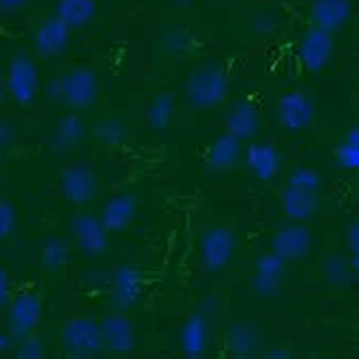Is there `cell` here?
<instances>
[{"mask_svg": "<svg viewBox=\"0 0 359 359\" xmlns=\"http://www.w3.org/2000/svg\"><path fill=\"white\" fill-rule=\"evenodd\" d=\"M60 344L72 357H93L97 355L102 344L100 323L93 316H74L60 327Z\"/></svg>", "mask_w": 359, "mask_h": 359, "instance_id": "obj_4", "label": "cell"}, {"mask_svg": "<svg viewBox=\"0 0 359 359\" xmlns=\"http://www.w3.org/2000/svg\"><path fill=\"white\" fill-rule=\"evenodd\" d=\"M46 90L52 102H65L74 110H84L90 108L97 95H100V80H97V74L93 69L78 67L69 74L54 76L48 82Z\"/></svg>", "mask_w": 359, "mask_h": 359, "instance_id": "obj_1", "label": "cell"}, {"mask_svg": "<svg viewBox=\"0 0 359 359\" xmlns=\"http://www.w3.org/2000/svg\"><path fill=\"white\" fill-rule=\"evenodd\" d=\"M60 191L72 205H88L100 194V179L86 164H72L58 175Z\"/></svg>", "mask_w": 359, "mask_h": 359, "instance_id": "obj_7", "label": "cell"}, {"mask_svg": "<svg viewBox=\"0 0 359 359\" xmlns=\"http://www.w3.org/2000/svg\"><path fill=\"white\" fill-rule=\"evenodd\" d=\"M226 344H228V351H231L235 357H254L258 353V346H260V334L254 325H248V323H239V325H233L231 330L226 334Z\"/></svg>", "mask_w": 359, "mask_h": 359, "instance_id": "obj_24", "label": "cell"}, {"mask_svg": "<svg viewBox=\"0 0 359 359\" xmlns=\"http://www.w3.org/2000/svg\"><path fill=\"white\" fill-rule=\"evenodd\" d=\"M282 211L292 222H306L310 219L318 209V196L314 191H304L297 187H286L282 191Z\"/></svg>", "mask_w": 359, "mask_h": 359, "instance_id": "obj_21", "label": "cell"}, {"mask_svg": "<svg viewBox=\"0 0 359 359\" xmlns=\"http://www.w3.org/2000/svg\"><path fill=\"white\" fill-rule=\"evenodd\" d=\"M288 185L290 187H297V189H304V191H314L316 194L323 187V177L314 168L299 166V168H295V170L290 172Z\"/></svg>", "mask_w": 359, "mask_h": 359, "instance_id": "obj_31", "label": "cell"}, {"mask_svg": "<svg viewBox=\"0 0 359 359\" xmlns=\"http://www.w3.org/2000/svg\"><path fill=\"white\" fill-rule=\"evenodd\" d=\"M273 28H276V20L267 13L254 20V30L260 32V35H269V32H273Z\"/></svg>", "mask_w": 359, "mask_h": 359, "instance_id": "obj_39", "label": "cell"}, {"mask_svg": "<svg viewBox=\"0 0 359 359\" xmlns=\"http://www.w3.org/2000/svg\"><path fill=\"white\" fill-rule=\"evenodd\" d=\"M284 278L286 276H273V273H260V271H254V276L250 278V286H252V292L260 299H269V297H276L278 292L282 290L284 286Z\"/></svg>", "mask_w": 359, "mask_h": 359, "instance_id": "obj_30", "label": "cell"}, {"mask_svg": "<svg viewBox=\"0 0 359 359\" xmlns=\"http://www.w3.org/2000/svg\"><path fill=\"white\" fill-rule=\"evenodd\" d=\"M209 344V325L203 314H191L179 332V346L185 357L198 359L207 353Z\"/></svg>", "mask_w": 359, "mask_h": 359, "instance_id": "obj_20", "label": "cell"}, {"mask_svg": "<svg viewBox=\"0 0 359 359\" xmlns=\"http://www.w3.org/2000/svg\"><path fill=\"white\" fill-rule=\"evenodd\" d=\"M138 215V205L132 194H118L106 203L100 219L106 226L108 233H121L127 231L129 226L136 222Z\"/></svg>", "mask_w": 359, "mask_h": 359, "instance_id": "obj_18", "label": "cell"}, {"mask_svg": "<svg viewBox=\"0 0 359 359\" xmlns=\"http://www.w3.org/2000/svg\"><path fill=\"white\" fill-rule=\"evenodd\" d=\"M76 248L86 256H102L108 252V231L102 219L90 211L76 213L69 224Z\"/></svg>", "mask_w": 359, "mask_h": 359, "instance_id": "obj_8", "label": "cell"}, {"mask_svg": "<svg viewBox=\"0 0 359 359\" xmlns=\"http://www.w3.org/2000/svg\"><path fill=\"white\" fill-rule=\"evenodd\" d=\"M346 248L353 256H359V224L353 222L346 228Z\"/></svg>", "mask_w": 359, "mask_h": 359, "instance_id": "obj_38", "label": "cell"}, {"mask_svg": "<svg viewBox=\"0 0 359 359\" xmlns=\"http://www.w3.org/2000/svg\"><path fill=\"white\" fill-rule=\"evenodd\" d=\"M245 151V164L260 181H271L282 168V155L269 142H252Z\"/></svg>", "mask_w": 359, "mask_h": 359, "instance_id": "obj_16", "label": "cell"}, {"mask_svg": "<svg viewBox=\"0 0 359 359\" xmlns=\"http://www.w3.org/2000/svg\"><path fill=\"white\" fill-rule=\"evenodd\" d=\"M312 245H314L312 231L308 226H304V222H292L278 228L271 239V250L280 254L286 263L306 258L312 252Z\"/></svg>", "mask_w": 359, "mask_h": 359, "instance_id": "obj_10", "label": "cell"}, {"mask_svg": "<svg viewBox=\"0 0 359 359\" xmlns=\"http://www.w3.org/2000/svg\"><path fill=\"white\" fill-rule=\"evenodd\" d=\"M97 15V0H58L56 18H60L72 30L86 28Z\"/></svg>", "mask_w": 359, "mask_h": 359, "instance_id": "obj_22", "label": "cell"}, {"mask_svg": "<svg viewBox=\"0 0 359 359\" xmlns=\"http://www.w3.org/2000/svg\"><path fill=\"white\" fill-rule=\"evenodd\" d=\"M9 302H11V278L7 269L0 267V308L9 306Z\"/></svg>", "mask_w": 359, "mask_h": 359, "instance_id": "obj_37", "label": "cell"}, {"mask_svg": "<svg viewBox=\"0 0 359 359\" xmlns=\"http://www.w3.org/2000/svg\"><path fill=\"white\" fill-rule=\"evenodd\" d=\"M164 46H166V50L177 52V54L187 52V48H189V35H187V32H183V30H179V28L168 30V32H164Z\"/></svg>", "mask_w": 359, "mask_h": 359, "instance_id": "obj_35", "label": "cell"}, {"mask_svg": "<svg viewBox=\"0 0 359 359\" xmlns=\"http://www.w3.org/2000/svg\"><path fill=\"white\" fill-rule=\"evenodd\" d=\"M69 39H72V28L60 18L52 15L43 20L35 32V50L43 58H54L67 50Z\"/></svg>", "mask_w": 359, "mask_h": 359, "instance_id": "obj_14", "label": "cell"}, {"mask_svg": "<svg viewBox=\"0 0 359 359\" xmlns=\"http://www.w3.org/2000/svg\"><path fill=\"white\" fill-rule=\"evenodd\" d=\"M265 357H269V359H288L292 355H290V351L286 346H271V348L265 351Z\"/></svg>", "mask_w": 359, "mask_h": 359, "instance_id": "obj_41", "label": "cell"}, {"mask_svg": "<svg viewBox=\"0 0 359 359\" xmlns=\"http://www.w3.org/2000/svg\"><path fill=\"white\" fill-rule=\"evenodd\" d=\"M100 332H102V344L110 353H132L136 348V327L132 318L127 314L112 312L106 314L100 323Z\"/></svg>", "mask_w": 359, "mask_h": 359, "instance_id": "obj_12", "label": "cell"}, {"mask_svg": "<svg viewBox=\"0 0 359 359\" xmlns=\"http://www.w3.org/2000/svg\"><path fill=\"white\" fill-rule=\"evenodd\" d=\"M144 297V278L136 265H121L110 276V302L116 310L125 312L136 308Z\"/></svg>", "mask_w": 359, "mask_h": 359, "instance_id": "obj_6", "label": "cell"}, {"mask_svg": "<svg viewBox=\"0 0 359 359\" xmlns=\"http://www.w3.org/2000/svg\"><path fill=\"white\" fill-rule=\"evenodd\" d=\"M314 102L304 90H288L278 100V121L288 132H304L314 121Z\"/></svg>", "mask_w": 359, "mask_h": 359, "instance_id": "obj_11", "label": "cell"}, {"mask_svg": "<svg viewBox=\"0 0 359 359\" xmlns=\"http://www.w3.org/2000/svg\"><path fill=\"white\" fill-rule=\"evenodd\" d=\"M5 93H7V88H5V78H3V74H0V104H3V100H5Z\"/></svg>", "mask_w": 359, "mask_h": 359, "instance_id": "obj_43", "label": "cell"}, {"mask_svg": "<svg viewBox=\"0 0 359 359\" xmlns=\"http://www.w3.org/2000/svg\"><path fill=\"white\" fill-rule=\"evenodd\" d=\"M334 56V37L332 32L323 28H308V32L302 37L299 43V58L304 62V67L312 74L323 72L330 65Z\"/></svg>", "mask_w": 359, "mask_h": 359, "instance_id": "obj_13", "label": "cell"}, {"mask_svg": "<svg viewBox=\"0 0 359 359\" xmlns=\"http://www.w3.org/2000/svg\"><path fill=\"white\" fill-rule=\"evenodd\" d=\"M43 316L41 297L35 292H22L9 302V334L20 340L37 330Z\"/></svg>", "mask_w": 359, "mask_h": 359, "instance_id": "obj_9", "label": "cell"}, {"mask_svg": "<svg viewBox=\"0 0 359 359\" xmlns=\"http://www.w3.org/2000/svg\"><path fill=\"white\" fill-rule=\"evenodd\" d=\"M39 86L41 82H39V69L35 60L24 52L15 54L9 62V72L5 78V88L9 97L22 108L32 106V102L39 95Z\"/></svg>", "mask_w": 359, "mask_h": 359, "instance_id": "obj_3", "label": "cell"}, {"mask_svg": "<svg viewBox=\"0 0 359 359\" xmlns=\"http://www.w3.org/2000/svg\"><path fill=\"white\" fill-rule=\"evenodd\" d=\"M15 138H18L15 125L9 121H0V149L15 144Z\"/></svg>", "mask_w": 359, "mask_h": 359, "instance_id": "obj_36", "label": "cell"}, {"mask_svg": "<svg viewBox=\"0 0 359 359\" xmlns=\"http://www.w3.org/2000/svg\"><path fill=\"white\" fill-rule=\"evenodd\" d=\"M334 159L342 170H357L359 168V129L351 127L346 138L334 149Z\"/></svg>", "mask_w": 359, "mask_h": 359, "instance_id": "obj_27", "label": "cell"}, {"mask_svg": "<svg viewBox=\"0 0 359 359\" xmlns=\"http://www.w3.org/2000/svg\"><path fill=\"white\" fill-rule=\"evenodd\" d=\"M86 136V125L78 114H67L62 116L52 132V147L56 151H69L74 147H78Z\"/></svg>", "mask_w": 359, "mask_h": 359, "instance_id": "obj_23", "label": "cell"}, {"mask_svg": "<svg viewBox=\"0 0 359 359\" xmlns=\"http://www.w3.org/2000/svg\"><path fill=\"white\" fill-rule=\"evenodd\" d=\"M226 132L239 140H252L260 132V112L250 102H235L226 114Z\"/></svg>", "mask_w": 359, "mask_h": 359, "instance_id": "obj_19", "label": "cell"}, {"mask_svg": "<svg viewBox=\"0 0 359 359\" xmlns=\"http://www.w3.org/2000/svg\"><path fill=\"white\" fill-rule=\"evenodd\" d=\"M175 3H177V5H183V7H185V5H191L194 0H175Z\"/></svg>", "mask_w": 359, "mask_h": 359, "instance_id": "obj_44", "label": "cell"}, {"mask_svg": "<svg viewBox=\"0 0 359 359\" xmlns=\"http://www.w3.org/2000/svg\"><path fill=\"white\" fill-rule=\"evenodd\" d=\"M237 252V233L231 226H211L201 237V260L211 273L224 271Z\"/></svg>", "mask_w": 359, "mask_h": 359, "instance_id": "obj_5", "label": "cell"}, {"mask_svg": "<svg viewBox=\"0 0 359 359\" xmlns=\"http://www.w3.org/2000/svg\"><path fill=\"white\" fill-rule=\"evenodd\" d=\"M0 164H3V153H0Z\"/></svg>", "mask_w": 359, "mask_h": 359, "instance_id": "obj_45", "label": "cell"}, {"mask_svg": "<svg viewBox=\"0 0 359 359\" xmlns=\"http://www.w3.org/2000/svg\"><path fill=\"white\" fill-rule=\"evenodd\" d=\"M241 157H243V140H239L231 132H224L213 140L207 155V164L213 172H228L239 166Z\"/></svg>", "mask_w": 359, "mask_h": 359, "instance_id": "obj_17", "label": "cell"}, {"mask_svg": "<svg viewBox=\"0 0 359 359\" xmlns=\"http://www.w3.org/2000/svg\"><path fill=\"white\" fill-rule=\"evenodd\" d=\"M286 260L276 254L273 250L271 252H265L256 258V265H254V271H260V273H273V276H286Z\"/></svg>", "mask_w": 359, "mask_h": 359, "instance_id": "obj_33", "label": "cell"}, {"mask_svg": "<svg viewBox=\"0 0 359 359\" xmlns=\"http://www.w3.org/2000/svg\"><path fill=\"white\" fill-rule=\"evenodd\" d=\"M175 112H177V102H175V95L172 93H159L153 97V102L149 106V112H147V118H149V125L153 129H166L170 127L172 118H175Z\"/></svg>", "mask_w": 359, "mask_h": 359, "instance_id": "obj_26", "label": "cell"}, {"mask_svg": "<svg viewBox=\"0 0 359 359\" xmlns=\"http://www.w3.org/2000/svg\"><path fill=\"white\" fill-rule=\"evenodd\" d=\"M13 344H15V338L7 332V334H0V353H7V351H11L13 348Z\"/></svg>", "mask_w": 359, "mask_h": 359, "instance_id": "obj_42", "label": "cell"}, {"mask_svg": "<svg viewBox=\"0 0 359 359\" xmlns=\"http://www.w3.org/2000/svg\"><path fill=\"white\" fill-rule=\"evenodd\" d=\"M228 76L213 65H205V67L196 69L185 86L187 100L194 108L198 110H211L217 108L226 97H228Z\"/></svg>", "mask_w": 359, "mask_h": 359, "instance_id": "obj_2", "label": "cell"}, {"mask_svg": "<svg viewBox=\"0 0 359 359\" xmlns=\"http://www.w3.org/2000/svg\"><path fill=\"white\" fill-rule=\"evenodd\" d=\"M30 5V0H0V11L5 13H15L22 11Z\"/></svg>", "mask_w": 359, "mask_h": 359, "instance_id": "obj_40", "label": "cell"}, {"mask_svg": "<svg viewBox=\"0 0 359 359\" xmlns=\"http://www.w3.org/2000/svg\"><path fill=\"white\" fill-rule=\"evenodd\" d=\"M72 260V250L69 245L65 243L62 239L58 237H50L41 243V250H39V263L41 267H46L48 271H58V269H65L69 265Z\"/></svg>", "mask_w": 359, "mask_h": 359, "instance_id": "obj_25", "label": "cell"}, {"mask_svg": "<svg viewBox=\"0 0 359 359\" xmlns=\"http://www.w3.org/2000/svg\"><path fill=\"white\" fill-rule=\"evenodd\" d=\"M93 136L100 140L102 144L108 147H118L129 138V129L121 118H104L95 125L93 129Z\"/></svg>", "mask_w": 359, "mask_h": 359, "instance_id": "obj_28", "label": "cell"}, {"mask_svg": "<svg viewBox=\"0 0 359 359\" xmlns=\"http://www.w3.org/2000/svg\"><path fill=\"white\" fill-rule=\"evenodd\" d=\"M351 15H353L351 0H314L310 9L312 26L327 30L332 35L348 24Z\"/></svg>", "mask_w": 359, "mask_h": 359, "instance_id": "obj_15", "label": "cell"}, {"mask_svg": "<svg viewBox=\"0 0 359 359\" xmlns=\"http://www.w3.org/2000/svg\"><path fill=\"white\" fill-rule=\"evenodd\" d=\"M323 273H325V278H327V282H332L334 286H346L348 282H353L357 269L353 267V263H348L344 256L334 254L325 260Z\"/></svg>", "mask_w": 359, "mask_h": 359, "instance_id": "obj_29", "label": "cell"}, {"mask_svg": "<svg viewBox=\"0 0 359 359\" xmlns=\"http://www.w3.org/2000/svg\"><path fill=\"white\" fill-rule=\"evenodd\" d=\"M15 222H18L15 207L7 201H0V241L7 239L15 231Z\"/></svg>", "mask_w": 359, "mask_h": 359, "instance_id": "obj_34", "label": "cell"}, {"mask_svg": "<svg viewBox=\"0 0 359 359\" xmlns=\"http://www.w3.org/2000/svg\"><path fill=\"white\" fill-rule=\"evenodd\" d=\"M46 355H48L46 342L39 336H35V332L18 340V348H15L18 359H43Z\"/></svg>", "mask_w": 359, "mask_h": 359, "instance_id": "obj_32", "label": "cell"}]
</instances>
